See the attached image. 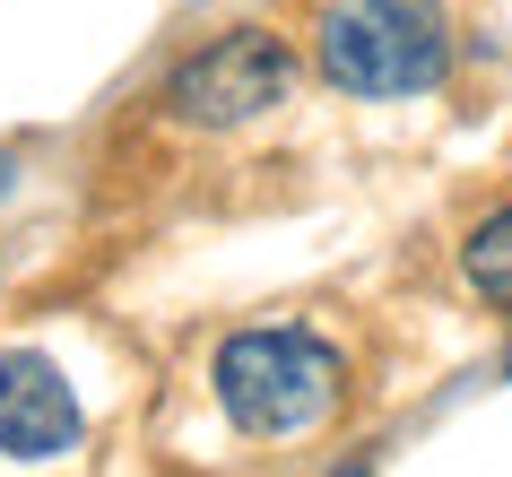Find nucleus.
Returning a JSON list of instances; mask_svg holds the SVG:
<instances>
[{
	"label": "nucleus",
	"instance_id": "obj_1",
	"mask_svg": "<svg viewBox=\"0 0 512 477\" xmlns=\"http://www.w3.org/2000/svg\"><path fill=\"white\" fill-rule=\"evenodd\" d=\"M313 53H322V79L339 96L391 105V96L443 87L452 27H443V0H322Z\"/></svg>",
	"mask_w": 512,
	"mask_h": 477
},
{
	"label": "nucleus",
	"instance_id": "obj_2",
	"mask_svg": "<svg viewBox=\"0 0 512 477\" xmlns=\"http://www.w3.org/2000/svg\"><path fill=\"white\" fill-rule=\"evenodd\" d=\"M209 382H217V408L235 417V434H252V443H296V434H313L339 408L348 365L313 330H235V339L217 347Z\"/></svg>",
	"mask_w": 512,
	"mask_h": 477
},
{
	"label": "nucleus",
	"instance_id": "obj_3",
	"mask_svg": "<svg viewBox=\"0 0 512 477\" xmlns=\"http://www.w3.org/2000/svg\"><path fill=\"white\" fill-rule=\"evenodd\" d=\"M287 87H296V53L270 27H235V35H217V44H200L165 79V113L191 122V131H243L270 105H287Z\"/></svg>",
	"mask_w": 512,
	"mask_h": 477
},
{
	"label": "nucleus",
	"instance_id": "obj_4",
	"mask_svg": "<svg viewBox=\"0 0 512 477\" xmlns=\"http://www.w3.org/2000/svg\"><path fill=\"white\" fill-rule=\"evenodd\" d=\"M0 451L9 460H61V451H79V391L35 347L0 356Z\"/></svg>",
	"mask_w": 512,
	"mask_h": 477
},
{
	"label": "nucleus",
	"instance_id": "obj_5",
	"mask_svg": "<svg viewBox=\"0 0 512 477\" xmlns=\"http://www.w3.org/2000/svg\"><path fill=\"white\" fill-rule=\"evenodd\" d=\"M460 269H469V287H478L486 304H504V313H512V209H495V217H478V226H469Z\"/></svg>",
	"mask_w": 512,
	"mask_h": 477
}]
</instances>
